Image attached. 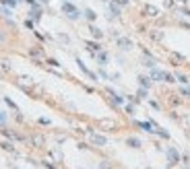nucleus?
Wrapping results in <instances>:
<instances>
[{
  "label": "nucleus",
  "instance_id": "obj_1",
  "mask_svg": "<svg viewBox=\"0 0 190 169\" xmlns=\"http://www.w3.org/2000/svg\"><path fill=\"white\" fill-rule=\"evenodd\" d=\"M64 10L68 12V19H72V21H77L79 19V10L72 6V4H68V2H64Z\"/></svg>",
  "mask_w": 190,
  "mask_h": 169
},
{
  "label": "nucleus",
  "instance_id": "obj_2",
  "mask_svg": "<svg viewBox=\"0 0 190 169\" xmlns=\"http://www.w3.org/2000/svg\"><path fill=\"white\" fill-rule=\"evenodd\" d=\"M142 12H145V17H151V19L159 17V8H155L153 4H147V6L142 8Z\"/></svg>",
  "mask_w": 190,
  "mask_h": 169
},
{
  "label": "nucleus",
  "instance_id": "obj_3",
  "mask_svg": "<svg viewBox=\"0 0 190 169\" xmlns=\"http://www.w3.org/2000/svg\"><path fill=\"white\" fill-rule=\"evenodd\" d=\"M89 138H91V142H93V144H99V146H105V144H107V140H105L103 136H99V134H93V132L89 134Z\"/></svg>",
  "mask_w": 190,
  "mask_h": 169
},
{
  "label": "nucleus",
  "instance_id": "obj_4",
  "mask_svg": "<svg viewBox=\"0 0 190 169\" xmlns=\"http://www.w3.org/2000/svg\"><path fill=\"white\" fill-rule=\"evenodd\" d=\"M170 60H172L176 66H182V64H184V56H180V54H176V52L170 54Z\"/></svg>",
  "mask_w": 190,
  "mask_h": 169
},
{
  "label": "nucleus",
  "instance_id": "obj_5",
  "mask_svg": "<svg viewBox=\"0 0 190 169\" xmlns=\"http://www.w3.org/2000/svg\"><path fill=\"white\" fill-rule=\"evenodd\" d=\"M167 157H170V165H174V163L180 161V155H178L176 149H170V151H167Z\"/></svg>",
  "mask_w": 190,
  "mask_h": 169
},
{
  "label": "nucleus",
  "instance_id": "obj_6",
  "mask_svg": "<svg viewBox=\"0 0 190 169\" xmlns=\"http://www.w3.org/2000/svg\"><path fill=\"white\" fill-rule=\"evenodd\" d=\"M99 128H103V130H114V128H116V122H114V120H99Z\"/></svg>",
  "mask_w": 190,
  "mask_h": 169
},
{
  "label": "nucleus",
  "instance_id": "obj_7",
  "mask_svg": "<svg viewBox=\"0 0 190 169\" xmlns=\"http://www.w3.org/2000/svg\"><path fill=\"white\" fill-rule=\"evenodd\" d=\"M118 45H120L122 50H130V47H132V42L126 39V37H118Z\"/></svg>",
  "mask_w": 190,
  "mask_h": 169
},
{
  "label": "nucleus",
  "instance_id": "obj_8",
  "mask_svg": "<svg viewBox=\"0 0 190 169\" xmlns=\"http://www.w3.org/2000/svg\"><path fill=\"white\" fill-rule=\"evenodd\" d=\"M149 35H151V39H153V42H161V39H163V33H161V31H157V29H153Z\"/></svg>",
  "mask_w": 190,
  "mask_h": 169
},
{
  "label": "nucleus",
  "instance_id": "obj_9",
  "mask_svg": "<svg viewBox=\"0 0 190 169\" xmlns=\"http://www.w3.org/2000/svg\"><path fill=\"white\" fill-rule=\"evenodd\" d=\"M126 142H128V144H130L132 149H141V140H139V138H132V136H130V138H128Z\"/></svg>",
  "mask_w": 190,
  "mask_h": 169
},
{
  "label": "nucleus",
  "instance_id": "obj_10",
  "mask_svg": "<svg viewBox=\"0 0 190 169\" xmlns=\"http://www.w3.org/2000/svg\"><path fill=\"white\" fill-rule=\"evenodd\" d=\"M85 45H87V50H89L91 54H95V52H99V45H97L95 42H87Z\"/></svg>",
  "mask_w": 190,
  "mask_h": 169
},
{
  "label": "nucleus",
  "instance_id": "obj_11",
  "mask_svg": "<svg viewBox=\"0 0 190 169\" xmlns=\"http://www.w3.org/2000/svg\"><path fill=\"white\" fill-rule=\"evenodd\" d=\"M89 31H91V35H93V37H97V39H101V37H103L101 29H97V27H89Z\"/></svg>",
  "mask_w": 190,
  "mask_h": 169
},
{
  "label": "nucleus",
  "instance_id": "obj_12",
  "mask_svg": "<svg viewBox=\"0 0 190 169\" xmlns=\"http://www.w3.org/2000/svg\"><path fill=\"white\" fill-rule=\"evenodd\" d=\"M29 54H31L33 58H44V52H42V50H37V47H31V50H29Z\"/></svg>",
  "mask_w": 190,
  "mask_h": 169
},
{
  "label": "nucleus",
  "instance_id": "obj_13",
  "mask_svg": "<svg viewBox=\"0 0 190 169\" xmlns=\"http://www.w3.org/2000/svg\"><path fill=\"white\" fill-rule=\"evenodd\" d=\"M163 74H165V72H161V70H155V68L151 70V76L157 79V81H163Z\"/></svg>",
  "mask_w": 190,
  "mask_h": 169
},
{
  "label": "nucleus",
  "instance_id": "obj_14",
  "mask_svg": "<svg viewBox=\"0 0 190 169\" xmlns=\"http://www.w3.org/2000/svg\"><path fill=\"white\" fill-rule=\"evenodd\" d=\"M31 142H33L35 146H42V144H44V136H39V134H35V136L31 138Z\"/></svg>",
  "mask_w": 190,
  "mask_h": 169
},
{
  "label": "nucleus",
  "instance_id": "obj_15",
  "mask_svg": "<svg viewBox=\"0 0 190 169\" xmlns=\"http://www.w3.org/2000/svg\"><path fill=\"white\" fill-rule=\"evenodd\" d=\"M0 146H2L6 153H15V146H12L10 142H0Z\"/></svg>",
  "mask_w": 190,
  "mask_h": 169
},
{
  "label": "nucleus",
  "instance_id": "obj_16",
  "mask_svg": "<svg viewBox=\"0 0 190 169\" xmlns=\"http://www.w3.org/2000/svg\"><path fill=\"white\" fill-rule=\"evenodd\" d=\"M85 17H87L89 21H95V19H97V15H95V10H91V8H87V10H85Z\"/></svg>",
  "mask_w": 190,
  "mask_h": 169
},
{
  "label": "nucleus",
  "instance_id": "obj_17",
  "mask_svg": "<svg viewBox=\"0 0 190 169\" xmlns=\"http://www.w3.org/2000/svg\"><path fill=\"white\" fill-rule=\"evenodd\" d=\"M0 68H2L4 72H8V70H10V64H8V60H0Z\"/></svg>",
  "mask_w": 190,
  "mask_h": 169
},
{
  "label": "nucleus",
  "instance_id": "obj_18",
  "mask_svg": "<svg viewBox=\"0 0 190 169\" xmlns=\"http://www.w3.org/2000/svg\"><path fill=\"white\" fill-rule=\"evenodd\" d=\"M139 126H141L142 130H147V132H155V130L151 128V124H149V122H139Z\"/></svg>",
  "mask_w": 190,
  "mask_h": 169
},
{
  "label": "nucleus",
  "instance_id": "obj_19",
  "mask_svg": "<svg viewBox=\"0 0 190 169\" xmlns=\"http://www.w3.org/2000/svg\"><path fill=\"white\" fill-rule=\"evenodd\" d=\"M139 81H141V84L147 89V87H151V79H147V76H139Z\"/></svg>",
  "mask_w": 190,
  "mask_h": 169
},
{
  "label": "nucleus",
  "instance_id": "obj_20",
  "mask_svg": "<svg viewBox=\"0 0 190 169\" xmlns=\"http://www.w3.org/2000/svg\"><path fill=\"white\" fill-rule=\"evenodd\" d=\"M163 81H165V83H174V76H172V74H167V72H165V74H163Z\"/></svg>",
  "mask_w": 190,
  "mask_h": 169
},
{
  "label": "nucleus",
  "instance_id": "obj_21",
  "mask_svg": "<svg viewBox=\"0 0 190 169\" xmlns=\"http://www.w3.org/2000/svg\"><path fill=\"white\" fill-rule=\"evenodd\" d=\"M99 169H112V165H110L107 161H101V165H99Z\"/></svg>",
  "mask_w": 190,
  "mask_h": 169
},
{
  "label": "nucleus",
  "instance_id": "obj_22",
  "mask_svg": "<svg viewBox=\"0 0 190 169\" xmlns=\"http://www.w3.org/2000/svg\"><path fill=\"white\" fill-rule=\"evenodd\" d=\"M178 81H180V83H188V76H184V74H178Z\"/></svg>",
  "mask_w": 190,
  "mask_h": 169
},
{
  "label": "nucleus",
  "instance_id": "obj_23",
  "mask_svg": "<svg viewBox=\"0 0 190 169\" xmlns=\"http://www.w3.org/2000/svg\"><path fill=\"white\" fill-rule=\"evenodd\" d=\"M21 83H27V84H29V83H33V81H31V76H21Z\"/></svg>",
  "mask_w": 190,
  "mask_h": 169
},
{
  "label": "nucleus",
  "instance_id": "obj_24",
  "mask_svg": "<svg viewBox=\"0 0 190 169\" xmlns=\"http://www.w3.org/2000/svg\"><path fill=\"white\" fill-rule=\"evenodd\" d=\"M112 12H114V15H120V8H118L116 4H112Z\"/></svg>",
  "mask_w": 190,
  "mask_h": 169
},
{
  "label": "nucleus",
  "instance_id": "obj_25",
  "mask_svg": "<svg viewBox=\"0 0 190 169\" xmlns=\"http://www.w3.org/2000/svg\"><path fill=\"white\" fill-rule=\"evenodd\" d=\"M99 60L105 64V62H107V54H99Z\"/></svg>",
  "mask_w": 190,
  "mask_h": 169
},
{
  "label": "nucleus",
  "instance_id": "obj_26",
  "mask_svg": "<svg viewBox=\"0 0 190 169\" xmlns=\"http://www.w3.org/2000/svg\"><path fill=\"white\" fill-rule=\"evenodd\" d=\"M48 64H50V66H56V68L60 66V62H56V60H48Z\"/></svg>",
  "mask_w": 190,
  "mask_h": 169
},
{
  "label": "nucleus",
  "instance_id": "obj_27",
  "mask_svg": "<svg viewBox=\"0 0 190 169\" xmlns=\"http://www.w3.org/2000/svg\"><path fill=\"white\" fill-rule=\"evenodd\" d=\"M165 6H167V8H172V6H174V0H165Z\"/></svg>",
  "mask_w": 190,
  "mask_h": 169
},
{
  "label": "nucleus",
  "instance_id": "obj_28",
  "mask_svg": "<svg viewBox=\"0 0 190 169\" xmlns=\"http://www.w3.org/2000/svg\"><path fill=\"white\" fill-rule=\"evenodd\" d=\"M118 2H120V4H128V0H118Z\"/></svg>",
  "mask_w": 190,
  "mask_h": 169
},
{
  "label": "nucleus",
  "instance_id": "obj_29",
  "mask_svg": "<svg viewBox=\"0 0 190 169\" xmlns=\"http://www.w3.org/2000/svg\"><path fill=\"white\" fill-rule=\"evenodd\" d=\"M178 2H180V4H186V2H188V0H178Z\"/></svg>",
  "mask_w": 190,
  "mask_h": 169
},
{
  "label": "nucleus",
  "instance_id": "obj_30",
  "mask_svg": "<svg viewBox=\"0 0 190 169\" xmlns=\"http://www.w3.org/2000/svg\"><path fill=\"white\" fill-rule=\"evenodd\" d=\"M101 2H110V0H101Z\"/></svg>",
  "mask_w": 190,
  "mask_h": 169
},
{
  "label": "nucleus",
  "instance_id": "obj_31",
  "mask_svg": "<svg viewBox=\"0 0 190 169\" xmlns=\"http://www.w3.org/2000/svg\"><path fill=\"white\" fill-rule=\"evenodd\" d=\"M42 2H50V0H42Z\"/></svg>",
  "mask_w": 190,
  "mask_h": 169
},
{
  "label": "nucleus",
  "instance_id": "obj_32",
  "mask_svg": "<svg viewBox=\"0 0 190 169\" xmlns=\"http://www.w3.org/2000/svg\"><path fill=\"white\" fill-rule=\"evenodd\" d=\"M188 17H190V15H188Z\"/></svg>",
  "mask_w": 190,
  "mask_h": 169
}]
</instances>
